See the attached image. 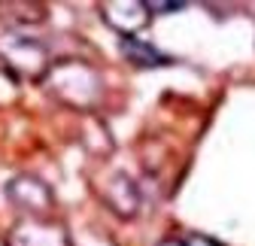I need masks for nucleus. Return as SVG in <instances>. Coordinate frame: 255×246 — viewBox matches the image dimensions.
<instances>
[{
  "label": "nucleus",
  "instance_id": "obj_1",
  "mask_svg": "<svg viewBox=\"0 0 255 246\" xmlns=\"http://www.w3.org/2000/svg\"><path fill=\"white\" fill-rule=\"evenodd\" d=\"M122 46H125V55L134 61V64H143V67H152V64H164V55H158L152 46H143V43H134V40H122Z\"/></svg>",
  "mask_w": 255,
  "mask_h": 246
}]
</instances>
